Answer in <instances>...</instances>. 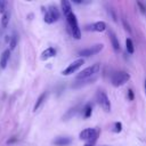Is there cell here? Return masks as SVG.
<instances>
[{
  "label": "cell",
  "instance_id": "cell-1",
  "mask_svg": "<svg viewBox=\"0 0 146 146\" xmlns=\"http://www.w3.org/2000/svg\"><path fill=\"white\" fill-rule=\"evenodd\" d=\"M66 21L70 25V29H71V32H72V35L74 39L76 40H80L81 39V31L79 29V25H78V19H76V16L71 13L68 16H66Z\"/></svg>",
  "mask_w": 146,
  "mask_h": 146
},
{
  "label": "cell",
  "instance_id": "cell-2",
  "mask_svg": "<svg viewBox=\"0 0 146 146\" xmlns=\"http://www.w3.org/2000/svg\"><path fill=\"white\" fill-rule=\"evenodd\" d=\"M99 70H100V64L96 63V64H94V65H91V66H89V67L82 70V71L76 75V79H78V80L88 79V78H90V76H92V75H96V74L99 72Z\"/></svg>",
  "mask_w": 146,
  "mask_h": 146
},
{
  "label": "cell",
  "instance_id": "cell-3",
  "mask_svg": "<svg viewBox=\"0 0 146 146\" xmlns=\"http://www.w3.org/2000/svg\"><path fill=\"white\" fill-rule=\"evenodd\" d=\"M130 80V74L125 73V72H116L112 75L111 78V82L114 87H120L123 86L125 82H128Z\"/></svg>",
  "mask_w": 146,
  "mask_h": 146
},
{
  "label": "cell",
  "instance_id": "cell-4",
  "mask_svg": "<svg viewBox=\"0 0 146 146\" xmlns=\"http://www.w3.org/2000/svg\"><path fill=\"white\" fill-rule=\"evenodd\" d=\"M104 48V44L103 43H96L89 48H86V49H82L81 51H79V55L81 57H89V56H92V55H96L98 52H100Z\"/></svg>",
  "mask_w": 146,
  "mask_h": 146
},
{
  "label": "cell",
  "instance_id": "cell-5",
  "mask_svg": "<svg viewBox=\"0 0 146 146\" xmlns=\"http://www.w3.org/2000/svg\"><path fill=\"white\" fill-rule=\"evenodd\" d=\"M97 100H98V104L102 106V108L105 112H110L111 111V102H110L107 95L104 91L99 90L97 92Z\"/></svg>",
  "mask_w": 146,
  "mask_h": 146
},
{
  "label": "cell",
  "instance_id": "cell-6",
  "mask_svg": "<svg viewBox=\"0 0 146 146\" xmlns=\"http://www.w3.org/2000/svg\"><path fill=\"white\" fill-rule=\"evenodd\" d=\"M83 64H84L83 58H79V59L72 62V63H71V64H70V65L62 72V74H63V75H71L72 73H74L75 71H78Z\"/></svg>",
  "mask_w": 146,
  "mask_h": 146
},
{
  "label": "cell",
  "instance_id": "cell-7",
  "mask_svg": "<svg viewBox=\"0 0 146 146\" xmlns=\"http://www.w3.org/2000/svg\"><path fill=\"white\" fill-rule=\"evenodd\" d=\"M99 133V130H97V129H95V128H87V129H84V130H82L81 132H80V135H79V138L81 139V140H90V139H92L96 135H98Z\"/></svg>",
  "mask_w": 146,
  "mask_h": 146
},
{
  "label": "cell",
  "instance_id": "cell-8",
  "mask_svg": "<svg viewBox=\"0 0 146 146\" xmlns=\"http://www.w3.org/2000/svg\"><path fill=\"white\" fill-rule=\"evenodd\" d=\"M55 56H56V49L52 48V47H49V48H47L46 50L42 51V54L40 56V59L41 60H47V59H49L51 57H55Z\"/></svg>",
  "mask_w": 146,
  "mask_h": 146
},
{
  "label": "cell",
  "instance_id": "cell-9",
  "mask_svg": "<svg viewBox=\"0 0 146 146\" xmlns=\"http://www.w3.org/2000/svg\"><path fill=\"white\" fill-rule=\"evenodd\" d=\"M88 30H91V31H95V32H104L106 30V23L100 21V22H96L94 24H91Z\"/></svg>",
  "mask_w": 146,
  "mask_h": 146
},
{
  "label": "cell",
  "instance_id": "cell-10",
  "mask_svg": "<svg viewBox=\"0 0 146 146\" xmlns=\"http://www.w3.org/2000/svg\"><path fill=\"white\" fill-rule=\"evenodd\" d=\"M9 58H10V49H5L0 57V67L1 68H6Z\"/></svg>",
  "mask_w": 146,
  "mask_h": 146
},
{
  "label": "cell",
  "instance_id": "cell-11",
  "mask_svg": "<svg viewBox=\"0 0 146 146\" xmlns=\"http://www.w3.org/2000/svg\"><path fill=\"white\" fill-rule=\"evenodd\" d=\"M72 143V139L70 137H57L52 144L56 146H68Z\"/></svg>",
  "mask_w": 146,
  "mask_h": 146
},
{
  "label": "cell",
  "instance_id": "cell-12",
  "mask_svg": "<svg viewBox=\"0 0 146 146\" xmlns=\"http://www.w3.org/2000/svg\"><path fill=\"white\" fill-rule=\"evenodd\" d=\"M110 39H111V43H112V46H113V49H114L115 51H119V50H120V42H119V40H117L115 33L112 32V31H110Z\"/></svg>",
  "mask_w": 146,
  "mask_h": 146
},
{
  "label": "cell",
  "instance_id": "cell-13",
  "mask_svg": "<svg viewBox=\"0 0 146 146\" xmlns=\"http://www.w3.org/2000/svg\"><path fill=\"white\" fill-rule=\"evenodd\" d=\"M62 10H63L65 17L68 16V15L72 13V7H71L70 1H67V0H63V1H62Z\"/></svg>",
  "mask_w": 146,
  "mask_h": 146
},
{
  "label": "cell",
  "instance_id": "cell-14",
  "mask_svg": "<svg viewBox=\"0 0 146 146\" xmlns=\"http://www.w3.org/2000/svg\"><path fill=\"white\" fill-rule=\"evenodd\" d=\"M48 13L51 16V18H52L54 22L58 21V18H59V11H58V9H57L56 6H50L49 9H48Z\"/></svg>",
  "mask_w": 146,
  "mask_h": 146
},
{
  "label": "cell",
  "instance_id": "cell-15",
  "mask_svg": "<svg viewBox=\"0 0 146 146\" xmlns=\"http://www.w3.org/2000/svg\"><path fill=\"white\" fill-rule=\"evenodd\" d=\"M9 19H10V14L8 11H6L5 14H2V17H1V26L3 29H6L9 24Z\"/></svg>",
  "mask_w": 146,
  "mask_h": 146
},
{
  "label": "cell",
  "instance_id": "cell-16",
  "mask_svg": "<svg viewBox=\"0 0 146 146\" xmlns=\"http://www.w3.org/2000/svg\"><path fill=\"white\" fill-rule=\"evenodd\" d=\"M46 97H47V92H43V94H41V95L39 96V98H38L36 103H35V105H34V107H33V111H34V112H35V111H36V110L42 105V103L44 102Z\"/></svg>",
  "mask_w": 146,
  "mask_h": 146
},
{
  "label": "cell",
  "instance_id": "cell-17",
  "mask_svg": "<svg viewBox=\"0 0 146 146\" xmlns=\"http://www.w3.org/2000/svg\"><path fill=\"white\" fill-rule=\"evenodd\" d=\"M125 48H127V51L129 54H133L135 52V46H133V42L130 38H128L125 40Z\"/></svg>",
  "mask_w": 146,
  "mask_h": 146
},
{
  "label": "cell",
  "instance_id": "cell-18",
  "mask_svg": "<svg viewBox=\"0 0 146 146\" xmlns=\"http://www.w3.org/2000/svg\"><path fill=\"white\" fill-rule=\"evenodd\" d=\"M17 42H18V38L17 35H13V38L10 39V42H9V49L10 50H14L17 46Z\"/></svg>",
  "mask_w": 146,
  "mask_h": 146
},
{
  "label": "cell",
  "instance_id": "cell-19",
  "mask_svg": "<svg viewBox=\"0 0 146 146\" xmlns=\"http://www.w3.org/2000/svg\"><path fill=\"white\" fill-rule=\"evenodd\" d=\"M91 113H92V107L90 104H88L83 110V115H84V117H89V116H91Z\"/></svg>",
  "mask_w": 146,
  "mask_h": 146
},
{
  "label": "cell",
  "instance_id": "cell-20",
  "mask_svg": "<svg viewBox=\"0 0 146 146\" xmlns=\"http://www.w3.org/2000/svg\"><path fill=\"white\" fill-rule=\"evenodd\" d=\"M44 22L47 23V24H51V23H54V21H52V18H51V16L49 15V13L47 11L46 14H44Z\"/></svg>",
  "mask_w": 146,
  "mask_h": 146
},
{
  "label": "cell",
  "instance_id": "cell-21",
  "mask_svg": "<svg viewBox=\"0 0 146 146\" xmlns=\"http://www.w3.org/2000/svg\"><path fill=\"white\" fill-rule=\"evenodd\" d=\"M6 6H7V2L6 1H0V13L1 14H5L6 13Z\"/></svg>",
  "mask_w": 146,
  "mask_h": 146
},
{
  "label": "cell",
  "instance_id": "cell-22",
  "mask_svg": "<svg viewBox=\"0 0 146 146\" xmlns=\"http://www.w3.org/2000/svg\"><path fill=\"white\" fill-rule=\"evenodd\" d=\"M114 131L115 132H120L121 130H122V123L121 122H115V124H114Z\"/></svg>",
  "mask_w": 146,
  "mask_h": 146
},
{
  "label": "cell",
  "instance_id": "cell-23",
  "mask_svg": "<svg viewBox=\"0 0 146 146\" xmlns=\"http://www.w3.org/2000/svg\"><path fill=\"white\" fill-rule=\"evenodd\" d=\"M128 99L129 100H133V91L131 89L128 90Z\"/></svg>",
  "mask_w": 146,
  "mask_h": 146
},
{
  "label": "cell",
  "instance_id": "cell-24",
  "mask_svg": "<svg viewBox=\"0 0 146 146\" xmlns=\"http://www.w3.org/2000/svg\"><path fill=\"white\" fill-rule=\"evenodd\" d=\"M123 25H124V29H125V30H128L129 32H131V29H130V25H129V24H127V22H125V19H123Z\"/></svg>",
  "mask_w": 146,
  "mask_h": 146
},
{
  "label": "cell",
  "instance_id": "cell-25",
  "mask_svg": "<svg viewBox=\"0 0 146 146\" xmlns=\"http://www.w3.org/2000/svg\"><path fill=\"white\" fill-rule=\"evenodd\" d=\"M138 6H139V7H140V10H141V11H143V13H145V9H144V6H143V5H141V3H140V2H138Z\"/></svg>",
  "mask_w": 146,
  "mask_h": 146
},
{
  "label": "cell",
  "instance_id": "cell-26",
  "mask_svg": "<svg viewBox=\"0 0 146 146\" xmlns=\"http://www.w3.org/2000/svg\"><path fill=\"white\" fill-rule=\"evenodd\" d=\"M144 87H145V94H146V80H145V84H144Z\"/></svg>",
  "mask_w": 146,
  "mask_h": 146
}]
</instances>
